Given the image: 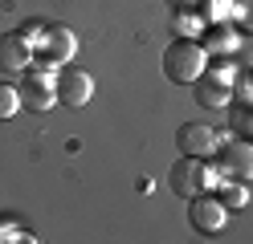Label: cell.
Listing matches in <instances>:
<instances>
[{
	"instance_id": "obj_4",
	"label": "cell",
	"mask_w": 253,
	"mask_h": 244,
	"mask_svg": "<svg viewBox=\"0 0 253 244\" xmlns=\"http://www.w3.org/2000/svg\"><path fill=\"white\" fill-rule=\"evenodd\" d=\"M229 86H233V70H204L192 81V94H196V106L204 110H225L229 106Z\"/></svg>"
},
{
	"instance_id": "obj_16",
	"label": "cell",
	"mask_w": 253,
	"mask_h": 244,
	"mask_svg": "<svg viewBox=\"0 0 253 244\" xmlns=\"http://www.w3.org/2000/svg\"><path fill=\"white\" fill-rule=\"evenodd\" d=\"M229 12H233L229 0H212V4H209V16H212V21H220V16H229Z\"/></svg>"
},
{
	"instance_id": "obj_9",
	"label": "cell",
	"mask_w": 253,
	"mask_h": 244,
	"mask_svg": "<svg viewBox=\"0 0 253 244\" xmlns=\"http://www.w3.org/2000/svg\"><path fill=\"white\" fill-rule=\"evenodd\" d=\"M216 155H220V171L229 179H253V142H245V139L220 142Z\"/></svg>"
},
{
	"instance_id": "obj_6",
	"label": "cell",
	"mask_w": 253,
	"mask_h": 244,
	"mask_svg": "<svg viewBox=\"0 0 253 244\" xmlns=\"http://www.w3.org/2000/svg\"><path fill=\"white\" fill-rule=\"evenodd\" d=\"M33 49H37V57H41V61H49V65H57V70H61V61H70V57H74L78 37H74V29L53 25V29H45L41 37L33 41Z\"/></svg>"
},
{
	"instance_id": "obj_13",
	"label": "cell",
	"mask_w": 253,
	"mask_h": 244,
	"mask_svg": "<svg viewBox=\"0 0 253 244\" xmlns=\"http://www.w3.org/2000/svg\"><path fill=\"white\" fill-rule=\"evenodd\" d=\"M229 122L237 135H253V106H233L229 110Z\"/></svg>"
},
{
	"instance_id": "obj_12",
	"label": "cell",
	"mask_w": 253,
	"mask_h": 244,
	"mask_svg": "<svg viewBox=\"0 0 253 244\" xmlns=\"http://www.w3.org/2000/svg\"><path fill=\"white\" fill-rule=\"evenodd\" d=\"M17 110H21V90H17V86H8V81H0V122L12 118Z\"/></svg>"
},
{
	"instance_id": "obj_11",
	"label": "cell",
	"mask_w": 253,
	"mask_h": 244,
	"mask_svg": "<svg viewBox=\"0 0 253 244\" xmlns=\"http://www.w3.org/2000/svg\"><path fill=\"white\" fill-rule=\"evenodd\" d=\"M220 204H225L229 211H241L249 204V187H245V179H233V183L220 187Z\"/></svg>"
},
{
	"instance_id": "obj_1",
	"label": "cell",
	"mask_w": 253,
	"mask_h": 244,
	"mask_svg": "<svg viewBox=\"0 0 253 244\" xmlns=\"http://www.w3.org/2000/svg\"><path fill=\"white\" fill-rule=\"evenodd\" d=\"M204 61H209V53H204L196 41H188V37L171 41L164 49V73L171 81H180V86H192V81L204 73Z\"/></svg>"
},
{
	"instance_id": "obj_5",
	"label": "cell",
	"mask_w": 253,
	"mask_h": 244,
	"mask_svg": "<svg viewBox=\"0 0 253 244\" xmlns=\"http://www.w3.org/2000/svg\"><path fill=\"white\" fill-rule=\"evenodd\" d=\"M53 94H57L61 106L82 110L90 98H94V77H90L86 70H61V73L53 77Z\"/></svg>"
},
{
	"instance_id": "obj_15",
	"label": "cell",
	"mask_w": 253,
	"mask_h": 244,
	"mask_svg": "<svg viewBox=\"0 0 253 244\" xmlns=\"http://www.w3.org/2000/svg\"><path fill=\"white\" fill-rule=\"evenodd\" d=\"M196 29H200V21H196V16L176 12V33H180V37H188V33H196Z\"/></svg>"
},
{
	"instance_id": "obj_3",
	"label": "cell",
	"mask_w": 253,
	"mask_h": 244,
	"mask_svg": "<svg viewBox=\"0 0 253 244\" xmlns=\"http://www.w3.org/2000/svg\"><path fill=\"white\" fill-rule=\"evenodd\" d=\"M53 77H57V65H49V61L37 57V65H29V73H25V81H21V106H29V110H49V106H57Z\"/></svg>"
},
{
	"instance_id": "obj_8",
	"label": "cell",
	"mask_w": 253,
	"mask_h": 244,
	"mask_svg": "<svg viewBox=\"0 0 253 244\" xmlns=\"http://www.w3.org/2000/svg\"><path fill=\"white\" fill-rule=\"evenodd\" d=\"M33 65V41L25 33H4L0 37V73H25Z\"/></svg>"
},
{
	"instance_id": "obj_7",
	"label": "cell",
	"mask_w": 253,
	"mask_h": 244,
	"mask_svg": "<svg viewBox=\"0 0 253 244\" xmlns=\"http://www.w3.org/2000/svg\"><path fill=\"white\" fill-rule=\"evenodd\" d=\"M188 220H192V228L200 236H216L220 228H225L229 220V208L212 200V195H192V204H188Z\"/></svg>"
},
{
	"instance_id": "obj_14",
	"label": "cell",
	"mask_w": 253,
	"mask_h": 244,
	"mask_svg": "<svg viewBox=\"0 0 253 244\" xmlns=\"http://www.w3.org/2000/svg\"><path fill=\"white\" fill-rule=\"evenodd\" d=\"M233 12H237V21H241L245 29H253V0H237Z\"/></svg>"
},
{
	"instance_id": "obj_2",
	"label": "cell",
	"mask_w": 253,
	"mask_h": 244,
	"mask_svg": "<svg viewBox=\"0 0 253 244\" xmlns=\"http://www.w3.org/2000/svg\"><path fill=\"white\" fill-rule=\"evenodd\" d=\"M168 183H171V191H176L180 200H192V195H204L216 183V175H212V167H204L200 155H184L176 167H171Z\"/></svg>"
},
{
	"instance_id": "obj_10",
	"label": "cell",
	"mask_w": 253,
	"mask_h": 244,
	"mask_svg": "<svg viewBox=\"0 0 253 244\" xmlns=\"http://www.w3.org/2000/svg\"><path fill=\"white\" fill-rule=\"evenodd\" d=\"M176 142H180V151L184 155H212L216 146H220V139H216V130L209 126V122H184L180 130H176Z\"/></svg>"
}]
</instances>
